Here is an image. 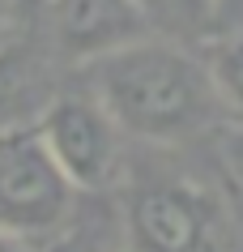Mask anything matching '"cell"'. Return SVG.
I'll list each match as a JSON object with an SVG mask.
<instances>
[{"mask_svg":"<svg viewBox=\"0 0 243 252\" xmlns=\"http://www.w3.org/2000/svg\"><path fill=\"white\" fill-rule=\"evenodd\" d=\"M90 94L111 111L120 133L154 146H179L217 124L205 60L184 43L145 39L90 60Z\"/></svg>","mask_w":243,"mask_h":252,"instance_id":"1","label":"cell"},{"mask_svg":"<svg viewBox=\"0 0 243 252\" xmlns=\"http://www.w3.org/2000/svg\"><path fill=\"white\" fill-rule=\"evenodd\" d=\"M128 252H243V210L196 180H145L124 197Z\"/></svg>","mask_w":243,"mask_h":252,"instance_id":"2","label":"cell"},{"mask_svg":"<svg viewBox=\"0 0 243 252\" xmlns=\"http://www.w3.org/2000/svg\"><path fill=\"white\" fill-rule=\"evenodd\" d=\"M77 188L55 167L34 124L0 128V226L13 235H52L73 214Z\"/></svg>","mask_w":243,"mask_h":252,"instance_id":"3","label":"cell"},{"mask_svg":"<svg viewBox=\"0 0 243 252\" xmlns=\"http://www.w3.org/2000/svg\"><path fill=\"white\" fill-rule=\"evenodd\" d=\"M34 128L77 192H98L120 175V124L90 90L55 94Z\"/></svg>","mask_w":243,"mask_h":252,"instance_id":"4","label":"cell"},{"mask_svg":"<svg viewBox=\"0 0 243 252\" xmlns=\"http://www.w3.org/2000/svg\"><path fill=\"white\" fill-rule=\"evenodd\" d=\"M47 22L55 47L85 64L149 34L133 0H47Z\"/></svg>","mask_w":243,"mask_h":252,"instance_id":"5","label":"cell"},{"mask_svg":"<svg viewBox=\"0 0 243 252\" xmlns=\"http://www.w3.org/2000/svg\"><path fill=\"white\" fill-rule=\"evenodd\" d=\"M145 30L154 39H171L184 47L214 39L217 34V13L214 0H133Z\"/></svg>","mask_w":243,"mask_h":252,"instance_id":"6","label":"cell"},{"mask_svg":"<svg viewBox=\"0 0 243 252\" xmlns=\"http://www.w3.org/2000/svg\"><path fill=\"white\" fill-rule=\"evenodd\" d=\"M205 73L214 86L217 116L243 128V30H217L205 39Z\"/></svg>","mask_w":243,"mask_h":252,"instance_id":"7","label":"cell"},{"mask_svg":"<svg viewBox=\"0 0 243 252\" xmlns=\"http://www.w3.org/2000/svg\"><path fill=\"white\" fill-rule=\"evenodd\" d=\"M217 30H243V0H214Z\"/></svg>","mask_w":243,"mask_h":252,"instance_id":"8","label":"cell"},{"mask_svg":"<svg viewBox=\"0 0 243 252\" xmlns=\"http://www.w3.org/2000/svg\"><path fill=\"white\" fill-rule=\"evenodd\" d=\"M0 252H39V248H34L26 235H13V231L0 226Z\"/></svg>","mask_w":243,"mask_h":252,"instance_id":"9","label":"cell"},{"mask_svg":"<svg viewBox=\"0 0 243 252\" xmlns=\"http://www.w3.org/2000/svg\"><path fill=\"white\" fill-rule=\"evenodd\" d=\"M13 81H17V73H13V60H9V52H0V103L13 94Z\"/></svg>","mask_w":243,"mask_h":252,"instance_id":"10","label":"cell"}]
</instances>
